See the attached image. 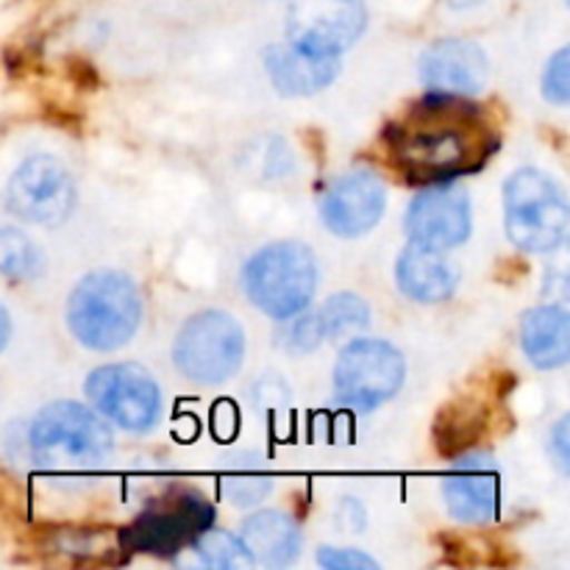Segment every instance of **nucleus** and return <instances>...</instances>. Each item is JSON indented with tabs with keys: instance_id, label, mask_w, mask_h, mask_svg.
Masks as SVG:
<instances>
[{
	"instance_id": "nucleus-1",
	"label": "nucleus",
	"mask_w": 570,
	"mask_h": 570,
	"mask_svg": "<svg viewBox=\"0 0 570 570\" xmlns=\"http://www.w3.org/2000/svg\"><path fill=\"white\" fill-rule=\"evenodd\" d=\"M387 148L410 181L449 184L488 165L499 150V134L479 104L432 92L390 122Z\"/></svg>"
},
{
	"instance_id": "nucleus-2",
	"label": "nucleus",
	"mask_w": 570,
	"mask_h": 570,
	"mask_svg": "<svg viewBox=\"0 0 570 570\" xmlns=\"http://www.w3.org/2000/svg\"><path fill=\"white\" fill-rule=\"evenodd\" d=\"M142 295L137 284L117 271H95L72 287L67 326L89 351H117L137 334Z\"/></svg>"
},
{
	"instance_id": "nucleus-3",
	"label": "nucleus",
	"mask_w": 570,
	"mask_h": 570,
	"mask_svg": "<svg viewBox=\"0 0 570 570\" xmlns=\"http://www.w3.org/2000/svg\"><path fill=\"white\" fill-rule=\"evenodd\" d=\"M109 421L78 401L48 404L28 429V449L45 471H87L111 454Z\"/></svg>"
},
{
	"instance_id": "nucleus-4",
	"label": "nucleus",
	"mask_w": 570,
	"mask_h": 570,
	"mask_svg": "<svg viewBox=\"0 0 570 570\" xmlns=\"http://www.w3.org/2000/svg\"><path fill=\"white\" fill-rule=\"evenodd\" d=\"M243 287L256 309L273 321H289L312 304L317 287L315 254L298 239L265 245L245 262Z\"/></svg>"
},
{
	"instance_id": "nucleus-5",
	"label": "nucleus",
	"mask_w": 570,
	"mask_h": 570,
	"mask_svg": "<svg viewBox=\"0 0 570 570\" xmlns=\"http://www.w3.org/2000/svg\"><path fill=\"white\" fill-rule=\"evenodd\" d=\"M504 223L518 248L527 254H551L562 248L568 237L566 193L538 167L515 170L504 184Z\"/></svg>"
},
{
	"instance_id": "nucleus-6",
	"label": "nucleus",
	"mask_w": 570,
	"mask_h": 570,
	"mask_svg": "<svg viewBox=\"0 0 570 570\" xmlns=\"http://www.w3.org/2000/svg\"><path fill=\"white\" fill-rule=\"evenodd\" d=\"M217 512L198 490H173L161 499L150 501L131 527L120 534L122 551L128 554L176 557L178 551L195 546V540L215 527Z\"/></svg>"
},
{
	"instance_id": "nucleus-7",
	"label": "nucleus",
	"mask_w": 570,
	"mask_h": 570,
	"mask_svg": "<svg viewBox=\"0 0 570 570\" xmlns=\"http://www.w3.org/2000/svg\"><path fill=\"white\" fill-rule=\"evenodd\" d=\"M245 360V332L228 312L204 309L189 317L173 343L178 373L195 384L228 382Z\"/></svg>"
},
{
	"instance_id": "nucleus-8",
	"label": "nucleus",
	"mask_w": 570,
	"mask_h": 570,
	"mask_svg": "<svg viewBox=\"0 0 570 570\" xmlns=\"http://www.w3.org/2000/svg\"><path fill=\"white\" fill-rule=\"evenodd\" d=\"M406 379V362L384 340L356 337L340 351L334 365V390L345 406L360 412L379 410L395 399Z\"/></svg>"
},
{
	"instance_id": "nucleus-9",
	"label": "nucleus",
	"mask_w": 570,
	"mask_h": 570,
	"mask_svg": "<svg viewBox=\"0 0 570 570\" xmlns=\"http://www.w3.org/2000/svg\"><path fill=\"white\" fill-rule=\"evenodd\" d=\"M87 399L98 415L126 432H148L161 415L159 384L134 362L95 367L87 376Z\"/></svg>"
},
{
	"instance_id": "nucleus-10",
	"label": "nucleus",
	"mask_w": 570,
	"mask_h": 570,
	"mask_svg": "<svg viewBox=\"0 0 570 570\" xmlns=\"http://www.w3.org/2000/svg\"><path fill=\"white\" fill-rule=\"evenodd\" d=\"M76 184L67 167L48 154L22 161L6 187V206L33 226H59L76 209Z\"/></svg>"
},
{
	"instance_id": "nucleus-11",
	"label": "nucleus",
	"mask_w": 570,
	"mask_h": 570,
	"mask_svg": "<svg viewBox=\"0 0 570 570\" xmlns=\"http://www.w3.org/2000/svg\"><path fill=\"white\" fill-rule=\"evenodd\" d=\"M365 28V0H289L287 42L309 53L340 59Z\"/></svg>"
},
{
	"instance_id": "nucleus-12",
	"label": "nucleus",
	"mask_w": 570,
	"mask_h": 570,
	"mask_svg": "<svg viewBox=\"0 0 570 570\" xmlns=\"http://www.w3.org/2000/svg\"><path fill=\"white\" fill-rule=\"evenodd\" d=\"M471 198L454 184H429L406 209V234L412 245L432 250L460 248L473 228Z\"/></svg>"
},
{
	"instance_id": "nucleus-13",
	"label": "nucleus",
	"mask_w": 570,
	"mask_h": 570,
	"mask_svg": "<svg viewBox=\"0 0 570 570\" xmlns=\"http://www.w3.org/2000/svg\"><path fill=\"white\" fill-rule=\"evenodd\" d=\"M384 206H387V187H384L382 176L367 167H356V170L343 173L328 187L321 217L328 232L354 239L376 228L384 215Z\"/></svg>"
},
{
	"instance_id": "nucleus-14",
	"label": "nucleus",
	"mask_w": 570,
	"mask_h": 570,
	"mask_svg": "<svg viewBox=\"0 0 570 570\" xmlns=\"http://www.w3.org/2000/svg\"><path fill=\"white\" fill-rule=\"evenodd\" d=\"M443 499L451 518L471 527H484L499 515L501 473L490 454H462L443 479Z\"/></svg>"
},
{
	"instance_id": "nucleus-15",
	"label": "nucleus",
	"mask_w": 570,
	"mask_h": 570,
	"mask_svg": "<svg viewBox=\"0 0 570 570\" xmlns=\"http://www.w3.org/2000/svg\"><path fill=\"white\" fill-rule=\"evenodd\" d=\"M488 56L471 39H438L421 56V78L432 92L471 98L488 87Z\"/></svg>"
},
{
	"instance_id": "nucleus-16",
	"label": "nucleus",
	"mask_w": 570,
	"mask_h": 570,
	"mask_svg": "<svg viewBox=\"0 0 570 570\" xmlns=\"http://www.w3.org/2000/svg\"><path fill=\"white\" fill-rule=\"evenodd\" d=\"M265 67L278 92L287 98H304V95L321 92L337 78L340 59L309 53V50L295 48L293 42H284L267 48Z\"/></svg>"
},
{
	"instance_id": "nucleus-17",
	"label": "nucleus",
	"mask_w": 570,
	"mask_h": 570,
	"mask_svg": "<svg viewBox=\"0 0 570 570\" xmlns=\"http://www.w3.org/2000/svg\"><path fill=\"white\" fill-rule=\"evenodd\" d=\"M395 282H399L401 293L417 304H445L454 298L456 287H460V273L445 259L443 250L410 245L399 256Z\"/></svg>"
},
{
	"instance_id": "nucleus-18",
	"label": "nucleus",
	"mask_w": 570,
	"mask_h": 570,
	"mask_svg": "<svg viewBox=\"0 0 570 570\" xmlns=\"http://www.w3.org/2000/svg\"><path fill=\"white\" fill-rule=\"evenodd\" d=\"M239 540H243L254 566L259 562L267 568L293 566L304 549V534H301L298 521L282 510H262L250 515L243 523Z\"/></svg>"
},
{
	"instance_id": "nucleus-19",
	"label": "nucleus",
	"mask_w": 570,
	"mask_h": 570,
	"mask_svg": "<svg viewBox=\"0 0 570 570\" xmlns=\"http://www.w3.org/2000/svg\"><path fill=\"white\" fill-rule=\"evenodd\" d=\"M521 345L540 371H557L570 360V315L566 306H534L521 321Z\"/></svg>"
},
{
	"instance_id": "nucleus-20",
	"label": "nucleus",
	"mask_w": 570,
	"mask_h": 570,
	"mask_svg": "<svg viewBox=\"0 0 570 570\" xmlns=\"http://www.w3.org/2000/svg\"><path fill=\"white\" fill-rule=\"evenodd\" d=\"M317 321L326 340H354L371 326V306L360 295L337 293L321 306Z\"/></svg>"
},
{
	"instance_id": "nucleus-21",
	"label": "nucleus",
	"mask_w": 570,
	"mask_h": 570,
	"mask_svg": "<svg viewBox=\"0 0 570 570\" xmlns=\"http://www.w3.org/2000/svg\"><path fill=\"white\" fill-rule=\"evenodd\" d=\"M42 271V254L26 232L0 223V276L9 282H31Z\"/></svg>"
},
{
	"instance_id": "nucleus-22",
	"label": "nucleus",
	"mask_w": 570,
	"mask_h": 570,
	"mask_svg": "<svg viewBox=\"0 0 570 570\" xmlns=\"http://www.w3.org/2000/svg\"><path fill=\"white\" fill-rule=\"evenodd\" d=\"M195 549H198L200 560L206 568L217 570H245L254 566V560L245 551L243 540H237L234 534L223 532V529L209 527L198 540H195Z\"/></svg>"
},
{
	"instance_id": "nucleus-23",
	"label": "nucleus",
	"mask_w": 570,
	"mask_h": 570,
	"mask_svg": "<svg viewBox=\"0 0 570 570\" xmlns=\"http://www.w3.org/2000/svg\"><path fill=\"white\" fill-rule=\"evenodd\" d=\"M223 490H226V495L237 507H254L259 504L267 495V490H271V476L262 473L256 465L239 468L237 473L223 479Z\"/></svg>"
},
{
	"instance_id": "nucleus-24",
	"label": "nucleus",
	"mask_w": 570,
	"mask_h": 570,
	"mask_svg": "<svg viewBox=\"0 0 570 570\" xmlns=\"http://www.w3.org/2000/svg\"><path fill=\"white\" fill-rule=\"evenodd\" d=\"M570 50L568 48H560L554 56L549 59V65H546V72H543V95L546 100H551V104L557 106H568V98H570Z\"/></svg>"
},
{
	"instance_id": "nucleus-25",
	"label": "nucleus",
	"mask_w": 570,
	"mask_h": 570,
	"mask_svg": "<svg viewBox=\"0 0 570 570\" xmlns=\"http://www.w3.org/2000/svg\"><path fill=\"white\" fill-rule=\"evenodd\" d=\"M323 328H321V321H317V315H295V321L289 323L287 332H284V343H287V348L293 351H315L317 345L323 343Z\"/></svg>"
},
{
	"instance_id": "nucleus-26",
	"label": "nucleus",
	"mask_w": 570,
	"mask_h": 570,
	"mask_svg": "<svg viewBox=\"0 0 570 570\" xmlns=\"http://www.w3.org/2000/svg\"><path fill=\"white\" fill-rule=\"evenodd\" d=\"M317 562L328 570H379V562L356 549H337V546H323L317 551Z\"/></svg>"
},
{
	"instance_id": "nucleus-27",
	"label": "nucleus",
	"mask_w": 570,
	"mask_h": 570,
	"mask_svg": "<svg viewBox=\"0 0 570 570\" xmlns=\"http://www.w3.org/2000/svg\"><path fill=\"white\" fill-rule=\"evenodd\" d=\"M549 443H551L549 449H551V454H554L560 471L568 473V456H570V451H568V417H560V421H557V426H554V432H551Z\"/></svg>"
},
{
	"instance_id": "nucleus-28",
	"label": "nucleus",
	"mask_w": 570,
	"mask_h": 570,
	"mask_svg": "<svg viewBox=\"0 0 570 570\" xmlns=\"http://www.w3.org/2000/svg\"><path fill=\"white\" fill-rule=\"evenodd\" d=\"M11 315H9V309H6L3 304H0V354H3V348L6 345H9V340H11Z\"/></svg>"
},
{
	"instance_id": "nucleus-29",
	"label": "nucleus",
	"mask_w": 570,
	"mask_h": 570,
	"mask_svg": "<svg viewBox=\"0 0 570 570\" xmlns=\"http://www.w3.org/2000/svg\"><path fill=\"white\" fill-rule=\"evenodd\" d=\"M454 6H468V3H476V0H451Z\"/></svg>"
}]
</instances>
